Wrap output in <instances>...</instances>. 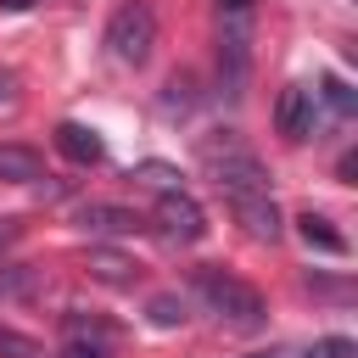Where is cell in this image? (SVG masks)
Listing matches in <instances>:
<instances>
[{
	"instance_id": "ffe728a7",
	"label": "cell",
	"mask_w": 358,
	"mask_h": 358,
	"mask_svg": "<svg viewBox=\"0 0 358 358\" xmlns=\"http://www.w3.org/2000/svg\"><path fill=\"white\" fill-rule=\"evenodd\" d=\"M336 173H341V179H347V185H352V173H358V157H352V151H347V157H341V162H336Z\"/></svg>"
},
{
	"instance_id": "7c38bea8",
	"label": "cell",
	"mask_w": 358,
	"mask_h": 358,
	"mask_svg": "<svg viewBox=\"0 0 358 358\" xmlns=\"http://www.w3.org/2000/svg\"><path fill=\"white\" fill-rule=\"evenodd\" d=\"M296 235H302L313 252H324V257H341V252H347V235H336L330 218H319V213H302V218H296Z\"/></svg>"
},
{
	"instance_id": "8992f818",
	"label": "cell",
	"mask_w": 358,
	"mask_h": 358,
	"mask_svg": "<svg viewBox=\"0 0 358 358\" xmlns=\"http://www.w3.org/2000/svg\"><path fill=\"white\" fill-rule=\"evenodd\" d=\"M274 129H280L291 145L313 140V129H319V90H308V84H285L280 101H274Z\"/></svg>"
},
{
	"instance_id": "ac0fdd59",
	"label": "cell",
	"mask_w": 358,
	"mask_h": 358,
	"mask_svg": "<svg viewBox=\"0 0 358 358\" xmlns=\"http://www.w3.org/2000/svg\"><path fill=\"white\" fill-rule=\"evenodd\" d=\"M17 241H22V218L0 213V252H6V246H17Z\"/></svg>"
},
{
	"instance_id": "52a82bcc",
	"label": "cell",
	"mask_w": 358,
	"mask_h": 358,
	"mask_svg": "<svg viewBox=\"0 0 358 358\" xmlns=\"http://www.w3.org/2000/svg\"><path fill=\"white\" fill-rule=\"evenodd\" d=\"M56 358H112V324L84 319V313H67V319H62V347H56Z\"/></svg>"
},
{
	"instance_id": "7a4b0ae2",
	"label": "cell",
	"mask_w": 358,
	"mask_h": 358,
	"mask_svg": "<svg viewBox=\"0 0 358 358\" xmlns=\"http://www.w3.org/2000/svg\"><path fill=\"white\" fill-rule=\"evenodd\" d=\"M213 28H218V84H224L229 101H241L246 78H252L257 0H213Z\"/></svg>"
},
{
	"instance_id": "d6986e66",
	"label": "cell",
	"mask_w": 358,
	"mask_h": 358,
	"mask_svg": "<svg viewBox=\"0 0 358 358\" xmlns=\"http://www.w3.org/2000/svg\"><path fill=\"white\" fill-rule=\"evenodd\" d=\"M246 358H302V347H263V352H246Z\"/></svg>"
},
{
	"instance_id": "3957f363",
	"label": "cell",
	"mask_w": 358,
	"mask_h": 358,
	"mask_svg": "<svg viewBox=\"0 0 358 358\" xmlns=\"http://www.w3.org/2000/svg\"><path fill=\"white\" fill-rule=\"evenodd\" d=\"M190 291H196V302L218 319V324H229V330H263V319H268V302H263V291L257 285H246L241 274H229V268H196L190 274Z\"/></svg>"
},
{
	"instance_id": "9a60e30c",
	"label": "cell",
	"mask_w": 358,
	"mask_h": 358,
	"mask_svg": "<svg viewBox=\"0 0 358 358\" xmlns=\"http://www.w3.org/2000/svg\"><path fill=\"white\" fill-rule=\"evenodd\" d=\"M129 179H140V185H151L157 196H162V190H179V173H173L168 162H140V168H134Z\"/></svg>"
},
{
	"instance_id": "44dd1931",
	"label": "cell",
	"mask_w": 358,
	"mask_h": 358,
	"mask_svg": "<svg viewBox=\"0 0 358 358\" xmlns=\"http://www.w3.org/2000/svg\"><path fill=\"white\" fill-rule=\"evenodd\" d=\"M0 6H6V11H22V6H34V0H0Z\"/></svg>"
},
{
	"instance_id": "277c9868",
	"label": "cell",
	"mask_w": 358,
	"mask_h": 358,
	"mask_svg": "<svg viewBox=\"0 0 358 358\" xmlns=\"http://www.w3.org/2000/svg\"><path fill=\"white\" fill-rule=\"evenodd\" d=\"M106 50L123 67H145L157 50V6L151 0H123L106 22Z\"/></svg>"
},
{
	"instance_id": "6da1fadb",
	"label": "cell",
	"mask_w": 358,
	"mask_h": 358,
	"mask_svg": "<svg viewBox=\"0 0 358 358\" xmlns=\"http://www.w3.org/2000/svg\"><path fill=\"white\" fill-rule=\"evenodd\" d=\"M196 157H201L207 179L218 185L224 207L235 213V224H241L252 241L274 246L285 224H280V207H274V190H268V168H263V157H257L235 129H213V134H201V140H196Z\"/></svg>"
},
{
	"instance_id": "30bf717a",
	"label": "cell",
	"mask_w": 358,
	"mask_h": 358,
	"mask_svg": "<svg viewBox=\"0 0 358 358\" xmlns=\"http://www.w3.org/2000/svg\"><path fill=\"white\" fill-rule=\"evenodd\" d=\"M84 268H90V280H101V285H134V280H140L134 257H123V252H112V246H90Z\"/></svg>"
},
{
	"instance_id": "7402d4cb",
	"label": "cell",
	"mask_w": 358,
	"mask_h": 358,
	"mask_svg": "<svg viewBox=\"0 0 358 358\" xmlns=\"http://www.w3.org/2000/svg\"><path fill=\"white\" fill-rule=\"evenodd\" d=\"M6 95H11V90H6V78H0V101H6Z\"/></svg>"
},
{
	"instance_id": "ba28073f",
	"label": "cell",
	"mask_w": 358,
	"mask_h": 358,
	"mask_svg": "<svg viewBox=\"0 0 358 358\" xmlns=\"http://www.w3.org/2000/svg\"><path fill=\"white\" fill-rule=\"evenodd\" d=\"M78 229L84 235H134V229H145V218L140 213H129V207H117V201H84L78 207Z\"/></svg>"
},
{
	"instance_id": "8fae6325",
	"label": "cell",
	"mask_w": 358,
	"mask_h": 358,
	"mask_svg": "<svg viewBox=\"0 0 358 358\" xmlns=\"http://www.w3.org/2000/svg\"><path fill=\"white\" fill-rule=\"evenodd\" d=\"M0 179H6V185H34V179H45L39 151H28V145H0Z\"/></svg>"
},
{
	"instance_id": "9c48e42d",
	"label": "cell",
	"mask_w": 358,
	"mask_h": 358,
	"mask_svg": "<svg viewBox=\"0 0 358 358\" xmlns=\"http://www.w3.org/2000/svg\"><path fill=\"white\" fill-rule=\"evenodd\" d=\"M56 151H62L67 162H78V168L106 162V145H101V134H95L90 123H56Z\"/></svg>"
},
{
	"instance_id": "5bb4252c",
	"label": "cell",
	"mask_w": 358,
	"mask_h": 358,
	"mask_svg": "<svg viewBox=\"0 0 358 358\" xmlns=\"http://www.w3.org/2000/svg\"><path fill=\"white\" fill-rule=\"evenodd\" d=\"M0 358H45V347H39L34 336H22V330L0 324Z\"/></svg>"
},
{
	"instance_id": "4fadbf2b",
	"label": "cell",
	"mask_w": 358,
	"mask_h": 358,
	"mask_svg": "<svg viewBox=\"0 0 358 358\" xmlns=\"http://www.w3.org/2000/svg\"><path fill=\"white\" fill-rule=\"evenodd\" d=\"M145 319H151L157 330H173V324H185V319H190V296L162 291V296H151V302H145Z\"/></svg>"
},
{
	"instance_id": "2e32d148",
	"label": "cell",
	"mask_w": 358,
	"mask_h": 358,
	"mask_svg": "<svg viewBox=\"0 0 358 358\" xmlns=\"http://www.w3.org/2000/svg\"><path fill=\"white\" fill-rule=\"evenodd\" d=\"M302 358H358V341L352 336H319L313 347H302Z\"/></svg>"
},
{
	"instance_id": "e0dca14e",
	"label": "cell",
	"mask_w": 358,
	"mask_h": 358,
	"mask_svg": "<svg viewBox=\"0 0 358 358\" xmlns=\"http://www.w3.org/2000/svg\"><path fill=\"white\" fill-rule=\"evenodd\" d=\"M324 101H330L341 117H352V90H347L341 78H324Z\"/></svg>"
},
{
	"instance_id": "5b68a950",
	"label": "cell",
	"mask_w": 358,
	"mask_h": 358,
	"mask_svg": "<svg viewBox=\"0 0 358 358\" xmlns=\"http://www.w3.org/2000/svg\"><path fill=\"white\" fill-rule=\"evenodd\" d=\"M157 235L162 241H173V246H196L201 235H207V213H201V201L179 185V190H162L157 196Z\"/></svg>"
}]
</instances>
